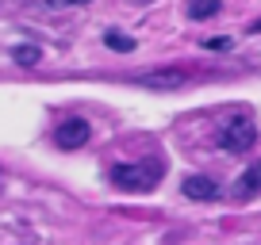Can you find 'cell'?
Returning <instances> with one entry per match:
<instances>
[{
	"instance_id": "10",
	"label": "cell",
	"mask_w": 261,
	"mask_h": 245,
	"mask_svg": "<svg viewBox=\"0 0 261 245\" xmlns=\"http://www.w3.org/2000/svg\"><path fill=\"white\" fill-rule=\"evenodd\" d=\"M31 4H42V8H81L89 0H31Z\"/></svg>"
},
{
	"instance_id": "2",
	"label": "cell",
	"mask_w": 261,
	"mask_h": 245,
	"mask_svg": "<svg viewBox=\"0 0 261 245\" xmlns=\"http://www.w3.org/2000/svg\"><path fill=\"white\" fill-rule=\"evenodd\" d=\"M253 142H257V127H253V119H242V115H234L219 131V146L227 154H246Z\"/></svg>"
},
{
	"instance_id": "6",
	"label": "cell",
	"mask_w": 261,
	"mask_h": 245,
	"mask_svg": "<svg viewBox=\"0 0 261 245\" xmlns=\"http://www.w3.org/2000/svg\"><path fill=\"white\" fill-rule=\"evenodd\" d=\"M257 192H261V161H253L250 169L234 180V196L238 199H250V196H257Z\"/></svg>"
},
{
	"instance_id": "3",
	"label": "cell",
	"mask_w": 261,
	"mask_h": 245,
	"mask_svg": "<svg viewBox=\"0 0 261 245\" xmlns=\"http://www.w3.org/2000/svg\"><path fill=\"white\" fill-rule=\"evenodd\" d=\"M135 84H142V88H158V92H173L180 88V84H188V73L177 66H165V69H150V73H139L135 77Z\"/></svg>"
},
{
	"instance_id": "12",
	"label": "cell",
	"mask_w": 261,
	"mask_h": 245,
	"mask_svg": "<svg viewBox=\"0 0 261 245\" xmlns=\"http://www.w3.org/2000/svg\"><path fill=\"white\" fill-rule=\"evenodd\" d=\"M0 188H4V176H0Z\"/></svg>"
},
{
	"instance_id": "4",
	"label": "cell",
	"mask_w": 261,
	"mask_h": 245,
	"mask_svg": "<svg viewBox=\"0 0 261 245\" xmlns=\"http://www.w3.org/2000/svg\"><path fill=\"white\" fill-rule=\"evenodd\" d=\"M89 138H92V127L85 119H65L62 127L54 131V146L58 149H81Z\"/></svg>"
},
{
	"instance_id": "8",
	"label": "cell",
	"mask_w": 261,
	"mask_h": 245,
	"mask_svg": "<svg viewBox=\"0 0 261 245\" xmlns=\"http://www.w3.org/2000/svg\"><path fill=\"white\" fill-rule=\"evenodd\" d=\"M104 46L108 50H119V54H130V50H135V39L123 35V31H104Z\"/></svg>"
},
{
	"instance_id": "9",
	"label": "cell",
	"mask_w": 261,
	"mask_h": 245,
	"mask_svg": "<svg viewBox=\"0 0 261 245\" xmlns=\"http://www.w3.org/2000/svg\"><path fill=\"white\" fill-rule=\"evenodd\" d=\"M215 12H219V0H192L188 4V16L192 19H212Z\"/></svg>"
},
{
	"instance_id": "5",
	"label": "cell",
	"mask_w": 261,
	"mask_h": 245,
	"mask_svg": "<svg viewBox=\"0 0 261 245\" xmlns=\"http://www.w3.org/2000/svg\"><path fill=\"white\" fill-rule=\"evenodd\" d=\"M180 192H185L188 199H196V203H207V199H215V196H219V184H215L212 176H185Z\"/></svg>"
},
{
	"instance_id": "7",
	"label": "cell",
	"mask_w": 261,
	"mask_h": 245,
	"mask_svg": "<svg viewBox=\"0 0 261 245\" xmlns=\"http://www.w3.org/2000/svg\"><path fill=\"white\" fill-rule=\"evenodd\" d=\"M12 62L23 66V69H31V66H39V62H42V50L39 46H12Z\"/></svg>"
},
{
	"instance_id": "11",
	"label": "cell",
	"mask_w": 261,
	"mask_h": 245,
	"mask_svg": "<svg viewBox=\"0 0 261 245\" xmlns=\"http://www.w3.org/2000/svg\"><path fill=\"white\" fill-rule=\"evenodd\" d=\"M204 46H207V50H227L230 39H227V35H219V39H204Z\"/></svg>"
},
{
	"instance_id": "1",
	"label": "cell",
	"mask_w": 261,
	"mask_h": 245,
	"mask_svg": "<svg viewBox=\"0 0 261 245\" xmlns=\"http://www.w3.org/2000/svg\"><path fill=\"white\" fill-rule=\"evenodd\" d=\"M165 176V165L146 157V161H127L112 169V184H119L123 192H150L158 188V180Z\"/></svg>"
}]
</instances>
